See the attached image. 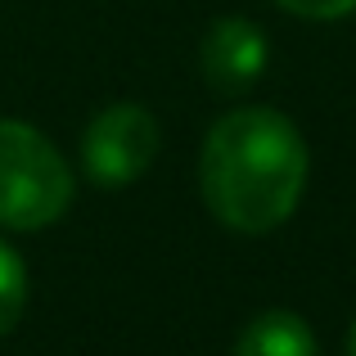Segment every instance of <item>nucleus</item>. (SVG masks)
<instances>
[{"instance_id":"f257e3e1","label":"nucleus","mask_w":356,"mask_h":356,"mask_svg":"<svg viewBox=\"0 0 356 356\" xmlns=\"http://www.w3.org/2000/svg\"><path fill=\"white\" fill-rule=\"evenodd\" d=\"M302 131L280 108H235L208 131L199 190L208 212L239 235H266L298 212L307 190Z\"/></svg>"},{"instance_id":"f03ea898","label":"nucleus","mask_w":356,"mask_h":356,"mask_svg":"<svg viewBox=\"0 0 356 356\" xmlns=\"http://www.w3.org/2000/svg\"><path fill=\"white\" fill-rule=\"evenodd\" d=\"M72 176L63 154L36 127L0 118V226L41 230L68 212Z\"/></svg>"},{"instance_id":"7ed1b4c3","label":"nucleus","mask_w":356,"mask_h":356,"mask_svg":"<svg viewBox=\"0 0 356 356\" xmlns=\"http://www.w3.org/2000/svg\"><path fill=\"white\" fill-rule=\"evenodd\" d=\"M158 158V122L140 104L104 108L81 136V167L95 185H131Z\"/></svg>"},{"instance_id":"20e7f679","label":"nucleus","mask_w":356,"mask_h":356,"mask_svg":"<svg viewBox=\"0 0 356 356\" xmlns=\"http://www.w3.org/2000/svg\"><path fill=\"white\" fill-rule=\"evenodd\" d=\"M270 50L257 23L248 18H217L203 36V77L226 95H239L261 77Z\"/></svg>"},{"instance_id":"39448f33","label":"nucleus","mask_w":356,"mask_h":356,"mask_svg":"<svg viewBox=\"0 0 356 356\" xmlns=\"http://www.w3.org/2000/svg\"><path fill=\"white\" fill-rule=\"evenodd\" d=\"M235 356H321V343L298 312H261L243 325Z\"/></svg>"},{"instance_id":"423d86ee","label":"nucleus","mask_w":356,"mask_h":356,"mask_svg":"<svg viewBox=\"0 0 356 356\" xmlns=\"http://www.w3.org/2000/svg\"><path fill=\"white\" fill-rule=\"evenodd\" d=\"M27 312V266L5 239H0V339L23 321Z\"/></svg>"},{"instance_id":"0eeeda50","label":"nucleus","mask_w":356,"mask_h":356,"mask_svg":"<svg viewBox=\"0 0 356 356\" xmlns=\"http://www.w3.org/2000/svg\"><path fill=\"white\" fill-rule=\"evenodd\" d=\"M298 18H316V23H334V18L356 14V0H275Z\"/></svg>"},{"instance_id":"6e6552de","label":"nucleus","mask_w":356,"mask_h":356,"mask_svg":"<svg viewBox=\"0 0 356 356\" xmlns=\"http://www.w3.org/2000/svg\"><path fill=\"white\" fill-rule=\"evenodd\" d=\"M348 356H356V321H352V330H348Z\"/></svg>"}]
</instances>
